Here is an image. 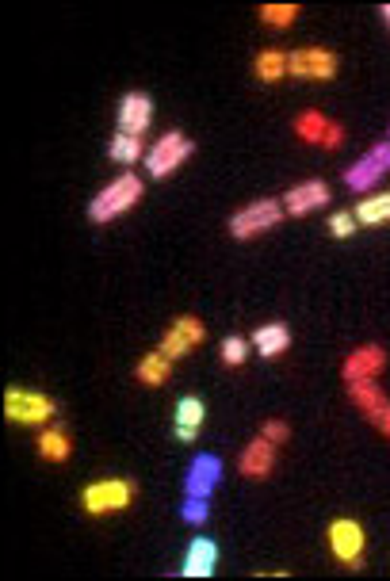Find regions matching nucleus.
Listing matches in <instances>:
<instances>
[{"label":"nucleus","mask_w":390,"mask_h":581,"mask_svg":"<svg viewBox=\"0 0 390 581\" xmlns=\"http://www.w3.org/2000/svg\"><path fill=\"white\" fill-rule=\"evenodd\" d=\"M138 497L134 478H96L81 490V509L88 517H108V513H127Z\"/></svg>","instance_id":"nucleus-2"},{"label":"nucleus","mask_w":390,"mask_h":581,"mask_svg":"<svg viewBox=\"0 0 390 581\" xmlns=\"http://www.w3.org/2000/svg\"><path fill=\"white\" fill-rule=\"evenodd\" d=\"M249 345H253V352H260L264 360H280L283 352L291 348V329L283 322H264L253 329Z\"/></svg>","instance_id":"nucleus-18"},{"label":"nucleus","mask_w":390,"mask_h":581,"mask_svg":"<svg viewBox=\"0 0 390 581\" xmlns=\"http://www.w3.org/2000/svg\"><path fill=\"white\" fill-rule=\"evenodd\" d=\"M390 367V352L383 345H360L352 348L341 364V379L345 383H375Z\"/></svg>","instance_id":"nucleus-9"},{"label":"nucleus","mask_w":390,"mask_h":581,"mask_svg":"<svg viewBox=\"0 0 390 581\" xmlns=\"http://www.w3.org/2000/svg\"><path fill=\"white\" fill-rule=\"evenodd\" d=\"M341 69V58L333 50H322V46H303V50H291L287 54V77H299V81H333Z\"/></svg>","instance_id":"nucleus-7"},{"label":"nucleus","mask_w":390,"mask_h":581,"mask_svg":"<svg viewBox=\"0 0 390 581\" xmlns=\"http://www.w3.org/2000/svg\"><path fill=\"white\" fill-rule=\"evenodd\" d=\"M253 77L264 81V85H276L287 77V54L283 50H260L253 58Z\"/></svg>","instance_id":"nucleus-22"},{"label":"nucleus","mask_w":390,"mask_h":581,"mask_svg":"<svg viewBox=\"0 0 390 581\" xmlns=\"http://www.w3.org/2000/svg\"><path fill=\"white\" fill-rule=\"evenodd\" d=\"M207 501H211V497H188V501L180 505V520L192 524V528L207 524V517H211V505H207Z\"/></svg>","instance_id":"nucleus-26"},{"label":"nucleus","mask_w":390,"mask_h":581,"mask_svg":"<svg viewBox=\"0 0 390 581\" xmlns=\"http://www.w3.org/2000/svg\"><path fill=\"white\" fill-rule=\"evenodd\" d=\"M54 413H58V406H54L50 394L23 390V387L4 390V417H8L12 425H50Z\"/></svg>","instance_id":"nucleus-5"},{"label":"nucleus","mask_w":390,"mask_h":581,"mask_svg":"<svg viewBox=\"0 0 390 581\" xmlns=\"http://www.w3.org/2000/svg\"><path fill=\"white\" fill-rule=\"evenodd\" d=\"M329 199H333V192H329L325 180H303V184H295L291 192L283 195V215L306 218L314 215V211H322V207H329Z\"/></svg>","instance_id":"nucleus-12"},{"label":"nucleus","mask_w":390,"mask_h":581,"mask_svg":"<svg viewBox=\"0 0 390 581\" xmlns=\"http://www.w3.org/2000/svg\"><path fill=\"white\" fill-rule=\"evenodd\" d=\"M39 455H43L46 463H65L73 455V436L65 429H58V425L54 429L46 425L43 436H39Z\"/></svg>","instance_id":"nucleus-21"},{"label":"nucleus","mask_w":390,"mask_h":581,"mask_svg":"<svg viewBox=\"0 0 390 581\" xmlns=\"http://www.w3.org/2000/svg\"><path fill=\"white\" fill-rule=\"evenodd\" d=\"M383 176H387V169H383V165H379L371 153H364L360 161H352V165L345 169V184L352 188V192H371V188H375Z\"/></svg>","instance_id":"nucleus-20"},{"label":"nucleus","mask_w":390,"mask_h":581,"mask_svg":"<svg viewBox=\"0 0 390 581\" xmlns=\"http://www.w3.org/2000/svg\"><path fill=\"white\" fill-rule=\"evenodd\" d=\"M280 222H283L280 199H257V203L241 207L238 215L230 218V234H234V241H253V237L276 230Z\"/></svg>","instance_id":"nucleus-6"},{"label":"nucleus","mask_w":390,"mask_h":581,"mask_svg":"<svg viewBox=\"0 0 390 581\" xmlns=\"http://www.w3.org/2000/svg\"><path fill=\"white\" fill-rule=\"evenodd\" d=\"M222 482V459L218 455H195L188 478H184V494L188 497H211Z\"/></svg>","instance_id":"nucleus-14"},{"label":"nucleus","mask_w":390,"mask_h":581,"mask_svg":"<svg viewBox=\"0 0 390 581\" xmlns=\"http://www.w3.org/2000/svg\"><path fill=\"white\" fill-rule=\"evenodd\" d=\"M169 375H173V360L165 356V352H146L142 360H138V367H134V379L142 383V387H165L169 383Z\"/></svg>","instance_id":"nucleus-19"},{"label":"nucleus","mask_w":390,"mask_h":581,"mask_svg":"<svg viewBox=\"0 0 390 581\" xmlns=\"http://www.w3.org/2000/svg\"><path fill=\"white\" fill-rule=\"evenodd\" d=\"M153 123V100L146 92H127L123 100H119V130L123 134H134V138H142Z\"/></svg>","instance_id":"nucleus-15"},{"label":"nucleus","mask_w":390,"mask_h":581,"mask_svg":"<svg viewBox=\"0 0 390 581\" xmlns=\"http://www.w3.org/2000/svg\"><path fill=\"white\" fill-rule=\"evenodd\" d=\"M207 341V322H199L195 314H180L173 325H169V333L161 337V345L157 352H165L169 360H184L192 348H199Z\"/></svg>","instance_id":"nucleus-10"},{"label":"nucleus","mask_w":390,"mask_h":581,"mask_svg":"<svg viewBox=\"0 0 390 581\" xmlns=\"http://www.w3.org/2000/svg\"><path fill=\"white\" fill-rule=\"evenodd\" d=\"M348 398L390 440V398L379 390V383H348Z\"/></svg>","instance_id":"nucleus-11"},{"label":"nucleus","mask_w":390,"mask_h":581,"mask_svg":"<svg viewBox=\"0 0 390 581\" xmlns=\"http://www.w3.org/2000/svg\"><path fill=\"white\" fill-rule=\"evenodd\" d=\"M260 23H268V27H276V31H287L295 16H299V4H260L257 8Z\"/></svg>","instance_id":"nucleus-25"},{"label":"nucleus","mask_w":390,"mask_h":581,"mask_svg":"<svg viewBox=\"0 0 390 581\" xmlns=\"http://www.w3.org/2000/svg\"><path fill=\"white\" fill-rule=\"evenodd\" d=\"M195 153V142L188 134H180V130H169V134H161L157 142L150 146L146 153V176L150 180H169L176 169H184V161Z\"/></svg>","instance_id":"nucleus-4"},{"label":"nucleus","mask_w":390,"mask_h":581,"mask_svg":"<svg viewBox=\"0 0 390 581\" xmlns=\"http://www.w3.org/2000/svg\"><path fill=\"white\" fill-rule=\"evenodd\" d=\"M260 436L272 440V444H287V440H291V425H287V421H264V425H260Z\"/></svg>","instance_id":"nucleus-29"},{"label":"nucleus","mask_w":390,"mask_h":581,"mask_svg":"<svg viewBox=\"0 0 390 581\" xmlns=\"http://www.w3.org/2000/svg\"><path fill=\"white\" fill-rule=\"evenodd\" d=\"M387 138H390V127H387Z\"/></svg>","instance_id":"nucleus-32"},{"label":"nucleus","mask_w":390,"mask_h":581,"mask_svg":"<svg viewBox=\"0 0 390 581\" xmlns=\"http://www.w3.org/2000/svg\"><path fill=\"white\" fill-rule=\"evenodd\" d=\"M203 421H207V402L203 398H195V394H184L173 409V432L180 444H195V436L203 429Z\"/></svg>","instance_id":"nucleus-16"},{"label":"nucleus","mask_w":390,"mask_h":581,"mask_svg":"<svg viewBox=\"0 0 390 581\" xmlns=\"http://www.w3.org/2000/svg\"><path fill=\"white\" fill-rule=\"evenodd\" d=\"M352 215H356L360 226H383V222H390V192H375L368 199H360Z\"/></svg>","instance_id":"nucleus-23"},{"label":"nucleus","mask_w":390,"mask_h":581,"mask_svg":"<svg viewBox=\"0 0 390 581\" xmlns=\"http://www.w3.org/2000/svg\"><path fill=\"white\" fill-rule=\"evenodd\" d=\"M276 452H280V444H272V440H264L257 432V440H249L245 444V452L238 459V471L249 478V482H264L268 474L276 471Z\"/></svg>","instance_id":"nucleus-13"},{"label":"nucleus","mask_w":390,"mask_h":581,"mask_svg":"<svg viewBox=\"0 0 390 581\" xmlns=\"http://www.w3.org/2000/svg\"><path fill=\"white\" fill-rule=\"evenodd\" d=\"M249 341H245V337H226V341H222V364L226 367H241L245 364V360H249Z\"/></svg>","instance_id":"nucleus-27"},{"label":"nucleus","mask_w":390,"mask_h":581,"mask_svg":"<svg viewBox=\"0 0 390 581\" xmlns=\"http://www.w3.org/2000/svg\"><path fill=\"white\" fill-rule=\"evenodd\" d=\"M295 138L306 142V146H318V150H341L345 146V123H337V119H325L318 108L303 111L295 123Z\"/></svg>","instance_id":"nucleus-8"},{"label":"nucleus","mask_w":390,"mask_h":581,"mask_svg":"<svg viewBox=\"0 0 390 581\" xmlns=\"http://www.w3.org/2000/svg\"><path fill=\"white\" fill-rule=\"evenodd\" d=\"M329 551H333V559L341 562L345 570H364V562H368V532H364V524L352 517H337L329 524Z\"/></svg>","instance_id":"nucleus-3"},{"label":"nucleus","mask_w":390,"mask_h":581,"mask_svg":"<svg viewBox=\"0 0 390 581\" xmlns=\"http://www.w3.org/2000/svg\"><path fill=\"white\" fill-rule=\"evenodd\" d=\"M379 16H383V20H387V27H390V4H383V8H379Z\"/></svg>","instance_id":"nucleus-31"},{"label":"nucleus","mask_w":390,"mask_h":581,"mask_svg":"<svg viewBox=\"0 0 390 581\" xmlns=\"http://www.w3.org/2000/svg\"><path fill=\"white\" fill-rule=\"evenodd\" d=\"M329 237H337V241H348V237L360 230V222H356V215L352 211H337V215H329Z\"/></svg>","instance_id":"nucleus-28"},{"label":"nucleus","mask_w":390,"mask_h":581,"mask_svg":"<svg viewBox=\"0 0 390 581\" xmlns=\"http://www.w3.org/2000/svg\"><path fill=\"white\" fill-rule=\"evenodd\" d=\"M215 566H218L215 539L195 536L192 543H188V551H184V566H180V574H184V578H211Z\"/></svg>","instance_id":"nucleus-17"},{"label":"nucleus","mask_w":390,"mask_h":581,"mask_svg":"<svg viewBox=\"0 0 390 581\" xmlns=\"http://www.w3.org/2000/svg\"><path fill=\"white\" fill-rule=\"evenodd\" d=\"M108 157L111 161H119V165H138L142 157H146V142L142 138H134V134H115L108 142Z\"/></svg>","instance_id":"nucleus-24"},{"label":"nucleus","mask_w":390,"mask_h":581,"mask_svg":"<svg viewBox=\"0 0 390 581\" xmlns=\"http://www.w3.org/2000/svg\"><path fill=\"white\" fill-rule=\"evenodd\" d=\"M146 195V184H142V176H134V173H123V176H115L108 188H100L96 192V199L88 203V218L92 222H115L119 215H127L130 207H138V199Z\"/></svg>","instance_id":"nucleus-1"},{"label":"nucleus","mask_w":390,"mask_h":581,"mask_svg":"<svg viewBox=\"0 0 390 581\" xmlns=\"http://www.w3.org/2000/svg\"><path fill=\"white\" fill-rule=\"evenodd\" d=\"M371 157H375V161H379V165H383V169H387L390 173V138H383V142H375V146H371Z\"/></svg>","instance_id":"nucleus-30"}]
</instances>
